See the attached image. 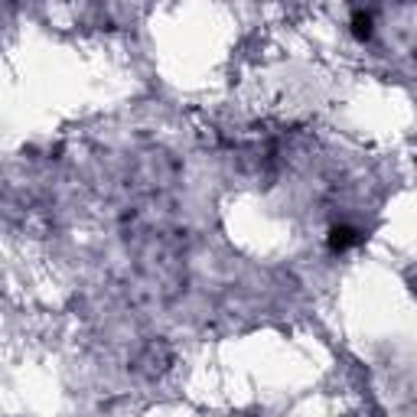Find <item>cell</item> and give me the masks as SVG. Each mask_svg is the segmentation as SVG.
I'll use <instances>...</instances> for the list:
<instances>
[{
    "label": "cell",
    "instance_id": "cell-1",
    "mask_svg": "<svg viewBox=\"0 0 417 417\" xmlns=\"http://www.w3.org/2000/svg\"><path fill=\"white\" fill-rule=\"evenodd\" d=\"M362 241V235L356 232V228H349V225H336L329 232V248L332 251H346V248H352V245H359Z\"/></svg>",
    "mask_w": 417,
    "mask_h": 417
},
{
    "label": "cell",
    "instance_id": "cell-2",
    "mask_svg": "<svg viewBox=\"0 0 417 417\" xmlns=\"http://www.w3.org/2000/svg\"><path fill=\"white\" fill-rule=\"evenodd\" d=\"M352 26H356V36H359V39H369V36H371V16H369V14H356Z\"/></svg>",
    "mask_w": 417,
    "mask_h": 417
}]
</instances>
